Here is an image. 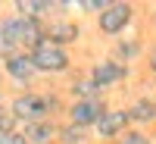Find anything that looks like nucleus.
Returning a JSON list of instances; mask_svg holds the SVG:
<instances>
[{
	"label": "nucleus",
	"instance_id": "f257e3e1",
	"mask_svg": "<svg viewBox=\"0 0 156 144\" xmlns=\"http://www.w3.org/2000/svg\"><path fill=\"white\" fill-rule=\"evenodd\" d=\"M6 107L19 125H31V122H47L56 113H62V100L53 91H19Z\"/></svg>",
	"mask_w": 156,
	"mask_h": 144
},
{
	"label": "nucleus",
	"instance_id": "f03ea898",
	"mask_svg": "<svg viewBox=\"0 0 156 144\" xmlns=\"http://www.w3.org/2000/svg\"><path fill=\"white\" fill-rule=\"evenodd\" d=\"M28 57L34 63L37 75H66L72 69V54L66 47H56V44H47V41H41L34 50H28Z\"/></svg>",
	"mask_w": 156,
	"mask_h": 144
},
{
	"label": "nucleus",
	"instance_id": "7ed1b4c3",
	"mask_svg": "<svg viewBox=\"0 0 156 144\" xmlns=\"http://www.w3.org/2000/svg\"><path fill=\"white\" fill-rule=\"evenodd\" d=\"M131 22H134V3L115 0V3H109L97 16V28H100V35H106V38H119L122 31H128Z\"/></svg>",
	"mask_w": 156,
	"mask_h": 144
},
{
	"label": "nucleus",
	"instance_id": "20e7f679",
	"mask_svg": "<svg viewBox=\"0 0 156 144\" xmlns=\"http://www.w3.org/2000/svg\"><path fill=\"white\" fill-rule=\"evenodd\" d=\"M87 75H90V82H94V85L100 88V94H103V91H109V88H115V85H122L125 78L131 75V69H128L125 63L106 57V60H97L94 66H90Z\"/></svg>",
	"mask_w": 156,
	"mask_h": 144
},
{
	"label": "nucleus",
	"instance_id": "39448f33",
	"mask_svg": "<svg viewBox=\"0 0 156 144\" xmlns=\"http://www.w3.org/2000/svg\"><path fill=\"white\" fill-rule=\"evenodd\" d=\"M106 110H109V107H106V100H103V97H94V100H72L69 107H66V116H69V122L78 125V128H94Z\"/></svg>",
	"mask_w": 156,
	"mask_h": 144
},
{
	"label": "nucleus",
	"instance_id": "423d86ee",
	"mask_svg": "<svg viewBox=\"0 0 156 144\" xmlns=\"http://www.w3.org/2000/svg\"><path fill=\"white\" fill-rule=\"evenodd\" d=\"M0 66H3V75L9 78V82H16L19 88H28L37 78V69H34V63H31V57L25 54V50H16V54L3 57Z\"/></svg>",
	"mask_w": 156,
	"mask_h": 144
},
{
	"label": "nucleus",
	"instance_id": "0eeeda50",
	"mask_svg": "<svg viewBox=\"0 0 156 144\" xmlns=\"http://www.w3.org/2000/svg\"><path fill=\"white\" fill-rule=\"evenodd\" d=\"M78 38H81V25L66 19V16H53L50 22H44V41L47 44H56V47H66L75 44Z\"/></svg>",
	"mask_w": 156,
	"mask_h": 144
},
{
	"label": "nucleus",
	"instance_id": "6e6552de",
	"mask_svg": "<svg viewBox=\"0 0 156 144\" xmlns=\"http://www.w3.org/2000/svg\"><path fill=\"white\" fill-rule=\"evenodd\" d=\"M131 128V116H128V107L125 110H106L100 116V122L94 125V135L97 141H115L122 132Z\"/></svg>",
	"mask_w": 156,
	"mask_h": 144
},
{
	"label": "nucleus",
	"instance_id": "1a4fd4ad",
	"mask_svg": "<svg viewBox=\"0 0 156 144\" xmlns=\"http://www.w3.org/2000/svg\"><path fill=\"white\" fill-rule=\"evenodd\" d=\"M12 13L22 19H31V22H50L53 16V0H16L12 3Z\"/></svg>",
	"mask_w": 156,
	"mask_h": 144
},
{
	"label": "nucleus",
	"instance_id": "9d476101",
	"mask_svg": "<svg viewBox=\"0 0 156 144\" xmlns=\"http://www.w3.org/2000/svg\"><path fill=\"white\" fill-rule=\"evenodd\" d=\"M22 128V135L28 144H56L59 138V125L53 119H47V122H31V125H19Z\"/></svg>",
	"mask_w": 156,
	"mask_h": 144
},
{
	"label": "nucleus",
	"instance_id": "9b49d317",
	"mask_svg": "<svg viewBox=\"0 0 156 144\" xmlns=\"http://www.w3.org/2000/svg\"><path fill=\"white\" fill-rule=\"evenodd\" d=\"M128 116H131V125H150V122H156V100L153 97H137L131 107H128Z\"/></svg>",
	"mask_w": 156,
	"mask_h": 144
},
{
	"label": "nucleus",
	"instance_id": "f8f14e48",
	"mask_svg": "<svg viewBox=\"0 0 156 144\" xmlns=\"http://www.w3.org/2000/svg\"><path fill=\"white\" fill-rule=\"evenodd\" d=\"M56 144H90V128H78L72 122H62Z\"/></svg>",
	"mask_w": 156,
	"mask_h": 144
},
{
	"label": "nucleus",
	"instance_id": "ddd939ff",
	"mask_svg": "<svg viewBox=\"0 0 156 144\" xmlns=\"http://www.w3.org/2000/svg\"><path fill=\"white\" fill-rule=\"evenodd\" d=\"M69 94H72V100H94V97H100V88L90 82V75H84V78H75L72 82Z\"/></svg>",
	"mask_w": 156,
	"mask_h": 144
},
{
	"label": "nucleus",
	"instance_id": "4468645a",
	"mask_svg": "<svg viewBox=\"0 0 156 144\" xmlns=\"http://www.w3.org/2000/svg\"><path fill=\"white\" fill-rule=\"evenodd\" d=\"M137 54H140V41H134V38H122V41L115 44V50H112V60H119V63L128 66Z\"/></svg>",
	"mask_w": 156,
	"mask_h": 144
},
{
	"label": "nucleus",
	"instance_id": "2eb2a0df",
	"mask_svg": "<svg viewBox=\"0 0 156 144\" xmlns=\"http://www.w3.org/2000/svg\"><path fill=\"white\" fill-rule=\"evenodd\" d=\"M112 144H153V141H150L147 132H140V128H128V132H122Z\"/></svg>",
	"mask_w": 156,
	"mask_h": 144
},
{
	"label": "nucleus",
	"instance_id": "dca6fc26",
	"mask_svg": "<svg viewBox=\"0 0 156 144\" xmlns=\"http://www.w3.org/2000/svg\"><path fill=\"white\" fill-rule=\"evenodd\" d=\"M109 3H112V0H78L75 6H78V9H84V13H97V16H100V13L106 9Z\"/></svg>",
	"mask_w": 156,
	"mask_h": 144
},
{
	"label": "nucleus",
	"instance_id": "f3484780",
	"mask_svg": "<svg viewBox=\"0 0 156 144\" xmlns=\"http://www.w3.org/2000/svg\"><path fill=\"white\" fill-rule=\"evenodd\" d=\"M16 128H19V122L12 119L9 107H3V103H0V132H16Z\"/></svg>",
	"mask_w": 156,
	"mask_h": 144
},
{
	"label": "nucleus",
	"instance_id": "a211bd4d",
	"mask_svg": "<svg viewBox=\"0 0 156 144\" xmlns=\"http://www.w3.org/2000/svg\"><path fill=\"white\" fill-rule=\"evenodd\" d=\"M0 144H28L22 135V128H16V132H0Z\"/></svg>",
	"mask_w": 156,
	"mask_h": 144
},
{
	"label": "nucleus",
	"instance_id": "6ab92c4d",
	"mask_svg": "<svg viewBox=\"0 0 156 144\" xmlns=\"http://www.w3.org/2000/svg\"><path fill=\"white\" fill-rule=\"evenodd\" d=\"M147 66H150V72H153V75H156V47H153V50H150V60H147Z\"/></svg>",
	"mask_w": 156,
	"mask_h": 144
},
{
	"label": "nucleus",
	"instance_id": "aec40b11",
	"mask_svg": "<svg viewBox=\"0 0 156 144\" xmlns=\"http://www.w3.org/2000/svg\"><path fill=\"white\" fill-rule=\"evenodd\" d=\"M3 78H6V75H3V66H0V85H3Z\"/></svg>",
	"mask_w": 156,
	"mask_h": 144
},
{
	"label": "nucleus",
	"instance_id": "412c9836",
	"mask_svg": "<svg viewBox=\"0 0 156 144\" xmlns=\"http://www.w3.org/2000/svg\"><path fill=\"white\" fill-rule=\"evenodd\" d=\"M0 103H3V88H0Z\"/></svg>",
	"mask_w": 156,
	"mask_h": 144
},
{
	"label": "nucleus",
	"instance_id": "4be33fe9",
	"mask_svg": "<svg viewBox=\"0 0 156 144\" xmlns=\"http://www.w3.org/2000/svg\"><path fill=\"white\" fill-rule=\"evenodd\" d=\"M0 50H3V38H0Z\"/></svg>",
	"mask_w": 156,
	"mask_h": 144
}]
</instances>
